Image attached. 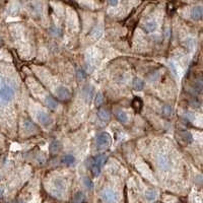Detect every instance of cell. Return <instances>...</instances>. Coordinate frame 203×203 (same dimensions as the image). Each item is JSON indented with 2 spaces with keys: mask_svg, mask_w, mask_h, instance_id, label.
I'll return each instance as SVG.
<instances>
[{
  "mask_svg": "<svg viewBox=\"0 0 203 203\" xmlns=\"http://www.w3.org/2000/svg\"><path fill=\"white\" fill-rule=\"evenodd\" d=\"M14 89L10 84L2 82L0 84V101L4 104H7L13 100Z\"/></svg>",
  "mask_w": 203,
  "mask_h": 203,
  "instance_id": "obj_1",
  "label": "cell"
},
{
  "mask_svg": "<svg viewBox=\"0 0 203 203\" xmlns=\"http://www.w3.org/2000/svg\"><path fill=\"white\" fill-rule=\"evenodd\" d=\"M156 161L157 166L161 170H169L171 168V158L169 154L165 153L164 151H160L156 154Z\"/></svg>",
  "mask_w": 203,
  "mask_h": 203,
  "instance_id": "obj_2",
  "label": "cell"
},
{
  "mask_svg": "<svg viewBox=\"0 0 203 203\" xmlns=\"http://www.w3.org/2000/svg\"><path fill=\"white\" fill-rule=\"evenodd\" d=\"M110 141H111V136L108 132H101L97 135L96 142L97 148H107L110 145Z\"/></svg>",
  "mask_w": 203,
  "mask_h": 203,
  "instance_id": "obj_3",
  "label": "cell"
},
{
  "mask_svg": "<svg viewBox=\"0 0 203 203\" xmlns=\"http://www.w3.org/2000/svg\"><path fill=\"white\" fill-rule=\"evenodd\" d=\"M101 198L106 203H114L117 200V193L111 189H105L102 191Z\"/></svg>",
  "mask_w": 203,
  "mask_h": 203,
  "instance_id": "obj_4",
  "label": "cell"
},
{
  "mask_svg": "<svg viewBox=\"0 0 203 203\" xmlns=\"http://www.w3.org/2000/svg\"><path fill=\"white\" fill-rule=\"evenodd\" d=\"M56 95H57V97L61 101H68L71 97V93L69 92V89L65 87H58V89L56 91Z\"/></svg>",
  "mask_w": 203,
  "mask_h": 203,
  "instance_id": "obj_5",
  "label": "cell"
},
{
  "mask_svg": "<svg viewBox=\"0 0 203 203\" xmlns=\"http://www.w3.org/2000/svg\"><path fill=\"white\" fill-rule=\"evenodd\" d=\"M37 117H38V120H39L40 123L44 126H49L50 124H52V122H53L52 117L45 112H39Z\"/></svg>",
  "mask_w": 203,
  "mask_h": 203,
  "instance_id": "obj_6",
  "label": "cell"
},
{
  "mask_svg": "<svg viewBox=\"0 0 203 203\" xmlns=\"http://www.w3.org/2000/svg\"><path fill=\"white\" fill-rule=\"evenodd\" d=\"M157 24L154 20H147L146 22H144L142 24V28L144 30V32H152L156 30Z\"/></svg>",
  "mask_w": 203,
  "mask_h": 203,
  "instance_id": "obj_7",
  "label": "cell"
},
{
  "mask_svg": "<svg viewBox=\"0 0 203 203\" xmlns=\"http://www.w3.org/2000/svg\"><path fill=\"white\" fill-rule=\"evenodd\" d=\"M202 14H203V10L201 6H196L192 8V10H191V17L195 20L200 19L202 17Z\"/></svg>",
  "mask_w": 203,
  "mask_h": 203,
  "instance_id": "obj_8",
  "label": "cell"
},
{
  "mask_svg": "<svg viewBox=\"0 0 203 203\" xmlns=\"http://www.w3.org/2000/svg\"><path fill=\"white\" fill-rule=\"evenodd\" d=\"M89 161V166H91V169H92V174H93V176H95V177L99 176L100 173H101V169H102V168L96 164L92 157V158H89V161Z\"/></svg>",
  "mask_w": 203,
  "mask_h": 203,
  "instance_id": "obj_9",
  "label": "cell"
},
{
  "mask_svg": "<svg viewBox=\"0 0 203 203\" xmlns=\"http://www.w3.org/2000/svg\"><path fill=\"white\" fill-rule=\"evenodd\" d=\"M93 96V89L91 85H87L84 88H83V97L87 102H91L92 97Z\"/></svg>",
  "mask_w": 203,
  "mask_h": 203,
  "instance_id": "obj_10",
  "label": "cell"
},
{
  "mask_svg": "<svg viewBox=\"0 0 203 203\" xmlns=\"http://www.w3.org/2000/svg\"><path fill=\"white\" fill-rule=\"evenodd\" d=\"M145 198H146V200H147V201L152 202L157 198V192L154 189H148L145 192Z\"/></svg>",
  "mask_w": 203,
  "mask_h": 203,
  "instance_id": "obj_11",
  "label": "cell"
},
{
  "mask_svg": "<svg viewBox=\"0 0 203 203\" xmlns=\"http://www.w3.org/2000/svg\"><path fill=\"white\" fill-rule=\"evenodd\" d=\"M97 116L104 122H108L110 120V112L106 109H100L99 112H97Z\"/></svg>",
  "mask_w": 203,
  "mask_h": 203,
  "instance_id": "obj_12",
  "label": "cell"
},
{
  "mask_svg": "<svg viewBox=\"0 0 203 203\" xmlns=\"http://www.w3.org/2000/svg\"><path fill=\"white\" fill-rule=\"evenodd\" d=\"M115 115H116V118L121 122V123H126V122L128 121L127 114H126L124 111H122V110H116Z\"/></svg>",
  "mask_w": 203,
  "mask_h": 203,
  "instance_id": "obj_13",
  "label": "cell"
},
{
  "mask_svg": "<svg viewBox=\"0 0 203 203\" xmlns=\"http://www.w3.org/2000/svg\"><path fill=\"white\" fill-rule=\"evenodd\" d=\"M74 161H75V158L73 156H71V154H66V156L61 157V162H62L63 165L71 166L74 164Z\"/></svg>",
  "mask_w": 203,
  "mask_h": 203,
  "instance_id": "obj_14",
  "label": "cell"
},
{
  "mask_svg": "<svg viewBox=\"0 0 203 203\" xmlns=\"http://www.w3.org/2000/svg\"><path fill=\"white\" fill-rule=\"evenodd\" d=\"M132 85H133L134 89H136V91H141V89H143V87H144V82L142 79L138 78V77H135V78L133 79Z\"/></svg>",
  "mask_w": 203,
  "mask_h": 203,
  "instance_id": "obj_15",
  "label": "cell"
},
{
  "mask_svg": "<svg viewBox=\"0 0 203 203\" xmlns=\"http://www.w3.org/2000/svg\"><path fill=\"white\" fill-rule=\"evenodd\" d=\"M61 149V143L59 141H53L51 142L50 146H49V150H50L51 153H57L59 152Z\"/></svg>",
  "mask_w": 203,
  "mask_h": 203,
  "instance_id": "obj_16",
  "label": "cell"
},
{
  "mask_svg": "<svg viewBox=\"0 0 203 203\" xmlns=\"http://www.w3.org/2000/svg\"><path fill=\"white\" fill-rule=\"evenodd\" d=\"M45 105H46L49 109H52V110H55L57 108V102L50 96L45 99Z\"/></svg>",
  "mask_w": 203,
  "mask_h": 203,
  "instance_id": "obj_17",
  "label": "cell"
},
{
  "mask_svg": "<svg viewBox=\"0 0 203 203\" xmlns=\"http://www.w3.org/2000/svg\"><path fill=\"white\" fill-rule=\"evenodd\" d=\"M92 158H93V161H95L96 164L102 168V166H104L106 160H107V156H106V154H99V156H97L92 157Z\"/></svg>",
  "mask_w": 203,
  "mask_h": 203,
  "instance_id": "obj_18",
  "label": "cell"
},
{
  "mask_svg": "<svg viewBox=\"0 0 203 203\" xmlns=\"http://www.w3.org/2000/svg\"><path fill=\"white\" fill-rule=\"evenodd\" d=\"M84 199H85L84 194L81 192V191H79V192H76L75 193L74 197H73L72 203H83Z\"/></svg>",
  "mask_w": 203,
  "mask_h": 203,
  "instance_id": "obj_19",
  "label": "cell"
},
{
  "mask_svg": "<svg viewBox=\"0 0 203 203\" xmlns=\"http://www.w3.org/2000/svg\"><path fill=\"white\" fill-rule=\"evenodd\" d=\"M192 89L194 91V92L200 93V92H201V89H202V83H201V81H200V80L195 81V82L193 83V85H192Z\"/></svg>",
  "mask_w": 203,
  "mask_h": 203,
  "instance_id": "obj_20",
  "label": "cell"
},
{
  "mask_svg": "<svg viewBox=\"0 0 203 203\" xmlns=\"http://www.w3.org/2000/svg\"><path fill=\"white\" fill-rule=\"evenodd\" d=\"M83 184L85 185V187H87L88 190H92V187H93L92 182L91 181V179L87 178V177H84V178H83Z\"/></svg>",
  "mask_w": 203,
  "mask_h": 203,
  "instance_id": "obj_21",
  "label": "cell"
},
{
  "mask_svg": "<svg viewBox=\"0 0 203 203\" xmlns=\"http://www.w3.org/2000/svg\"><path fill=\"white\" fill-rule=\"evenodd\" d=\"M76 76H77V79L78 80H82L85 78V72L83 69H81V68H78L77 69V71H76Z\"/></svg>",
  "mask_w": 203,
  "mask_h": 203,
  "instance_id": "obj_22",
  "label": "cell"
},
{
  "mask_svg": "<svg viewBox=\"0 0 203 203\" xmlns=\"http://www.w3.org/2000/svg\"><path fill=\"white\" fill-rule=\"evenodd\" d=\"M162 114H164L165 116H170L171 114H172V108H171V106L165 105L164 107H162Z\"/></svg>",
  "mask_w": 203,
  "mask_h": 203,
  "instance_id": "obj_23",
  "label": "cell"
},
{
  "mask_svg": "<svg viewBox=\"0 0 203 203\" xmlns=\"http://www.w3.org/2000/svg\"><path fill=\"white\" fill-rule=\"evenodd\" d=\"M103 102H104V97H103V95H102L101 92H99L97 95L96 96V99H95V104L97 106H100L103 104Z\"/></svg>",
  "mask_w": 203,
  "mask_h": 203,
  "instance_id": "obj_24",
  "label": "cell"
},
{
  "mask_svg": "<svg viewBox=\"0 0 203 203\" xmlns=\"http://www.w3.org/2000/svg\"><path fill=\"white\" fill-rule=\"evenodd\" d=\"M132 105H133V107L135 108L136 110H139V109L141 108V105H142L141 100H140V99H138V97H135V99L133 100Z\"/></svg>",
  "mask_w": 203,
  "mask_h": 203,
  "instance_id": "obj_25",
  "label": "cell"
},
{
  "mask_svg": "<svg viewBox=\"0 0 203 203\" xmlns=\"http://www.w3.org/2000/svg\"><path fill=\"white\" fill-rule=\"evenodd\" d=\"M182 135H183V138H184V139H185L187 142H191V141H192V135H191L189 132H187V131L183 132Z\"/></svg>",
  "mask_w": 203,
  "mask_h": 203,
  "instance_id": "obj_26",
  "label": "cell"
},
{
  "mask_svg": "<svg viewBox=\"0 0 203 203\" xmlns=\"http://www.w3.org/2000/svg\"><path fill=\"white\" fill-rule=\"evenodd\" d=\"M102 32H103L102 31V28H100V27L97 28V27L95 30L92 31V35L95 36V38H100V37L102 36Z\"/></svg>",
  "mask_w": 203,
  "mask_h": 203,
  "instance_id": "obj_27",
  "label": "cell"
},
{
  "mask_svg": "<svg viewBox=\"0 0 203 203\" xmlns=\"http://www.w3.org/2000/svg\"><path fill=\"white\" fill-rule=\"evenodd\" d=\"M109 4H110V5H112V6H115L118 4V1H110Z\"/></svg>",
  "mask_w": 203,
  "mask_h": 203,
  "instance_id": "obj_28",
  "label": "cell"
},
{
  "mask_svg": "<svg viewBox=\"0 0 203 203\" xmlns=\"http://www.w3.org/2000/svg\"><path fill=\"white\" fill-rule=\"evenodd\" d=\"M15 203H26L24 201H22V200H18V201H16Z\"/></svg>",
  "mask_w": 203,
  "mask_h": 203,
  "instance_id": "obj_29",
  "label": "cell"
},
{
  "mask_svg": "<svg viewBox=\"0 0 203 203\" xmlns=\"http://www.w3.org/2000/svg\"><path fill=\"white\" fill-rule=\"evenodd\" d=\"M0 44H1V38H0Z\"/></svg>",
  "mask_w": 203,
  "mask_h": 203,
  "instance_id": "obj_30",
  "label": "cell"
}]
</instances>
